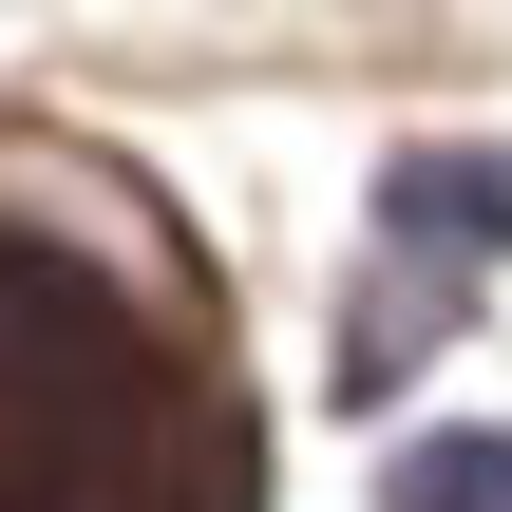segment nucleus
<instances>
[{
  "mask_svg": "<svg viewBox=\"0 0 512 512\" xmlns=\"http://www.w3.org/2000/svg\"><path fill=\"white\" fill-rule=\"evenodd\" d=\"M380 228H399L418 266H494L512 247V152H399V171H380Z\"/></svg>",
  "mask_w": 512,
  "mask_h": 512,
  "instance_id": "f257e3e1",
  "label": "nucleus"
},
{
  "mask_svg": "<svg viewBox=\"0 0 512 512\" xmlns=\"http://www.w3.org/2000/svg\"><path fill=\"white\" fill-rule=\"evenodd\" d=\"M380 512H512V437H418L380 475Z\"/></svg>",
  "mask_w": 512,
  "mask_h": 512,
  "instance_id": "f03ea898",
  "label": "nucleus"
}]
</instances>
